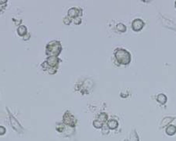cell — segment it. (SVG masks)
Wrapping results in <instances>:
<instances>
[{"label": "cell", "instance_id": "cell-7", "mask_svg": "<svg viewBox=\"0 0 176 141\" xmlns=\"http://www.w3.org/2000/svg\"><path fill=\"white\" fill-rule=\"evenodd\" d=\"M68 16L69 17H74L76 18V16H78V15L81 14V10L76 7H72L68 10Z\"/></svg>", "mask_w": 176, "mask_h": 141}, {"label": "cell", "instance_id": "cell-15", "mask_svg": "<svg viewBox=\"0 0 176 141\" xmlns=\"http://www.w3.org/2000/svg\"><path fill=\"white\" fill-rule=\"evenodd\" d=\"M117 29L120 31H121V32H125V31H126V30H127V27H126V26H125L124 24L118 23V24L117 25Z\"/></svg>", "mask_w": 176, "mask_h": 141}, {"label": "cell", "instance_id": "cell-9", "mask_svg": "<svg viewBox=\"0 0 176 141\" xmlns=\"http://www.w3.org/2000/svg\"><path fill=\"white\" fill-rule=\"evenodd\" d=\"M166 133L168 135L173 136L174 134L176 133V127L175 125H168V128L166 129Z\"/></svg>", "mask_w": 176, "mask_h": 141}, {"label": "cell", "instance_id": "cell-18", "mask_svg": "<svg viewBox=\"0 0 176 141\" xmlns=\"http://www.w3.org/2000/svg\"><path fill=\"white\" fill-rule=\"evenodd\" d=\"M63 22H64V24H66V25H70V22H71V21H70V17H68V16H66V17H64V18H63Z\"/></svg>", "mask_w": 176, "mask_h": 141}, {"label": "cell", "instance_id": "cell-3", "mask_svg": "<svg viewBox=\"0 0 176 141\" xmlns=\"http://www.w3.org/2000/svg\"><path fill=\"white\" fill-rule=\"evenodd\" d=\"M58 62H59V58L57 57H54V56L48 57V58L42 63V67L44 68V70H46L51 69V68L57 70L56 68L58 65Z\"/></svg>", "mask_w": 176, "mask_h": 141}, {"label": "cell", "instance_id": "cell-5", "mask_svg": "<svg viewBox=\"0 0 176 141\" xmlns=\"http://www.w3.org/2000/svg\"><path fill=\"white\" fill-rule=\"evenodd\" d=\"M144 26V22L141 19H135L132 23V27L135 31H140Z\"/></svg>", "mask_w": 176, "mask_h": 141}, {"label": "cell", "instance_id": "cell-22", "mask_svg": "<svg viewBox=\"0 0 176 141\" xmlns=\"http://www.w3.org/2000/svg\"><path fill=\"white\" fill-rule=\"evenodd\" d=\"M175 6H176V2H175Z\"/></svg>", "mask_w": 176, "mask_h": 141}, {"label": "cell", "instance_id": "cell-13", "mask_svg": "<svg viewBox=\"0 0 176 141\" xmlns=\"http://www.w3.org/2000/svg\"><path fill=\"white\" fill-rule=\"evenodd\" d=\"M107 118H108V116H107V114L104 113V112L100 113V114H99V116H98V120L100 121L101 122H103V123L104 122H106V121L107 120Z\"/></svg>", "mask_w": 176, "mask_h": 141}, {"label": "cell", "instance_id": "cell-11", "mask_svg": "<svg viewBox=\"0 0 176 141\" xmlns=\"http://www.w3.org/2000/svg\"><path fill=\"white\" fill-rule=\"evenodd\" d=\"M27 27H25V25H20L17 27V33L20 35H25L27 33Z\"/></svg>", "mask_w": 176, "mask_h": 141}, {"label": "cell", "instance_id": "cell-6", "mask_svg": "<svg viewBox=\"0 0 176 141\" xmlns=\"http://www.w3.org/2000/svg\"><path fill=\"white\" fill-rule=\"evenodd\" d=\"M10 122L11 124H12V126L14 128V129H16V131L18 132H20L22 131V127L20 125V123L18 122V121L15 118V117L13 116L11 113H10Z\"/></svg>", "mask_w": 176, "mask_h": 141}, {"label": "cell", "instance_id": "cell-14", "mask_svg": "<svg viewBox=\"0 0 176 141\" xmlns=\"http://www.w3.org/2000/svg\"><path fill=\"white\" fill-rule=\"evenodd\" d=\"M130 141H139L138 139V136L137 135V133L135 130L132 131L130 135Z\"/></svg>", "mask_w": 176, "mask_h": 141}, {"label": "cell", "instance_id": "cell-19", "mask_svg": "<svg viewBox=\"0 0 176 141\" xmlns=\"http://www.w3.org/2000/svg\"><path fill=\"white\" fill-rule=\"evenodd\" d=\"M5 133V128L4 126L0 125V135H3Z\"/></svg>", "mask_w": 176, "mask_h": 141}, {"label": "cell", "instance_id": "cell-17", "mask_svg": "<svg viewBox=\"0 0 176 141\" xmlns=\"http://www.w3.org/2000/svg\"><path fill=\"white\" fill-rule=\"evenodd\" d=\"M57 130L60 133H62L64 130V125H63L61 123H59L58 125H57Z\"/></svg>", "mask_w": 176, "mask_h": 141}, {"label": "cell", "instance_id": "cell-2", "mask_svg": "<svg viewBox=\"0 0 176 141\" xmlns=\"http://www.w3.org/2000/svg\"><path fill=\"white\" fill-rule=\"evenodd\" d=\"M114 56L116 58L117 61L121 64H128L131 61V54L129 52H128L126 49L117 48L114 52Z\"/></svg>", "mask_w": 176, "mask_h": 141}, {"label": "cell", "instance_id": "cell-12", "mask_svg": "<svg viewBox=\"0 0 176 141\" xmlns=\"http://www.w3.org/2000/svg\"><path fill=\"white\" fill-rule=\"evenodd\" d=\"M157 100L158 102L164 104V103H165L167 102V97L164 93H160L157 97Z\"/></svg>", "mask_w": 176, "mask_h": 141}, {"label": "cell", "instance_id": "cell-21", "mask_svg": "<svg viewBox=\"0 0 176 141\" xmlns=\"http://www.w3.org/2000/svg\"><path fill=\"white\" fill-rule=\"evenodd\" d=\"M6 1H0V3H5Z\"/></svg>", "mask_w": 176, "mask_h": 141}, {"label": "cell", "instance_id": "cell-1", "mask_svg": "<svg viewBox=\"0 0 176 141\" xmlns=\"http://www.w3.org/2000/svg\"><path fill=\"white\" fill-rule=\"evenodd\" d=\"M61 49H62V46L60 41L53 40L47 44L46 47V53L49 57H52V56L57 57L60 54Z\"/></svg>", "mask_w": 176, "mask_h": 141}, {"label": "cell", "instance_id": "cell-8", "mask_svg": "<svg viewBox=\"0 0 176 141\" xmlns=\"http://www.w3.org/2000/svg\"><path fill=\"white\" fill-rule=\"evenodd\" d=\"M107 126H108V128L111 129H116L118 126V122H117V120L111 119L107 123Z\"/></svg>", "mask_w": 176, "mask_h": 141}, {"label": "cell", "instance_id": "cell-16", "mask_svg": "<svg viewBox=\"0 0 176 141\" xmlns=\"http://www.w3.org/2000/svg\"><path fill=\"white\" fill-rule=\"evenodd\" d=\"M103 122H101L100 121H99V120H95L94 122H93V125H94V127L96 128H102L103 127Z\"/></svg>", "mask_w": 176, "mask_h": 141}, {"label": "cell", "instance_id": "cell-4", "mask_svg": "<svg viewBox=\"0 0 176 141\" xmlns=\"http://www.w3.org/2000/svg\"><path fill=\"white\" fill-rule=\"evenodd\" d=\"M63 122L65 125L70 126V127H74L77 123V120L75 119V118L74 117V115L70 111H66L63 116Z\"/></svg>", "mask_w": 176, "mask_h": 141}, {"label": "cell", "instance_id": "cell-10", "mask_svg": "<svg viewBox=\"0 0 176 141\" xmlns=\"http://www.w3.org/2000/svg\"><path fill=\"white\" fill-rule=\"evenodd\" d=\"M174 120V118H171V117H166L164 118V120L161 122V127H164L166 125H168L170 124V122H171Z\"/></svg>", "mask_w": 176, "mask_h": 141}, {"label": "cell", "instance_id": "cell-20", "mask_svg": "<svg viewBox=\"0 0 176 141\" xmlns=\"http://www.w3.org/2000/svg\"><path fill=\"white\" fill-rule=\"evenodd\" d=\"M81 21V18H75V20H74V23L75 24H77V25H78V24H80Z\"/></svg>", "mask_w": 176, "mask_h": 141}]
</instances>
